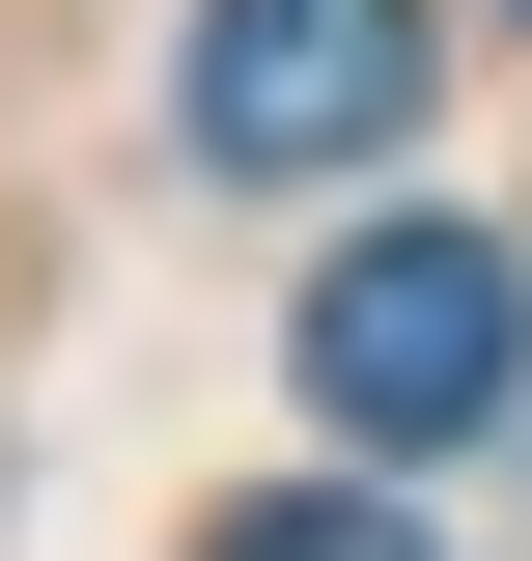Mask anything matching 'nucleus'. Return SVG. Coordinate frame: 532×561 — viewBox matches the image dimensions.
<instances>
[{
    "instance_id": "1",
    "label": "nucleus",
    "mask_w": 532,
    "mask_h": 561,
    "mask_svg": "<svg viewBox=\"0 0 532 561\" xmlns=\"http://www.w3.org/2000/svg\"><path fill=\"white\" fill-rule=\"evenodd\" d=\"M532 365V280L476 253V225H365V253L309 280V421L336 449H476Z\"/></svg>"
},
{
    "instance_id": "2",
    "label": "nucleus",
    "mask_w": 532,
    "mask_h": 561,
    "mask_svg": "<svg viewBox=\"0 0 532 561\" xmlns=\"http://www.w3.org/2000/svg\"><path fill=\"white\" fill-rule=\"evenodd\" d=\"M420 140V0H197V169L309 197Z\"/></svg>"
},
{
    "instance_id": "3",
    "label": "nucleus",
    "mask_w": 532,
    "mask_h": 561,
    "mask_svg": "<svg viewBox=\"0 0 532 561\" xmlns=\"http://www.w3.org/2000/svg\"><path fill=\"white\" fill-rule=\"evenodd\" d=\"M197 561H420V505H336V478H309V505H224Z\"/></svg>"
}]
</instances>
